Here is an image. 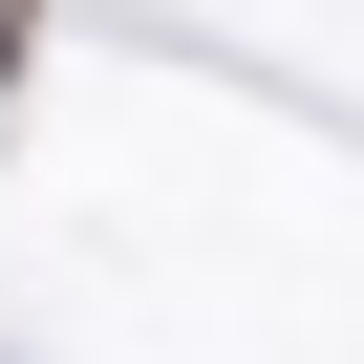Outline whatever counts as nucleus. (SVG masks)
<instances>
[{
	"label": "nucleus",
	"instance_id": "f257e3e1",
	"mask_svg": "<svg viewBox=\"0 0 364 364\" xmlns=\"http://www.w3.org/2000/svg\"><path fill=\"white\" fill-rule=\"evenodd\" d=\"M22 43H43V0H0V86H22Z\"/></svg>",
	"mask_w": 364,
	"mask_h": 364
}]
</instances>
